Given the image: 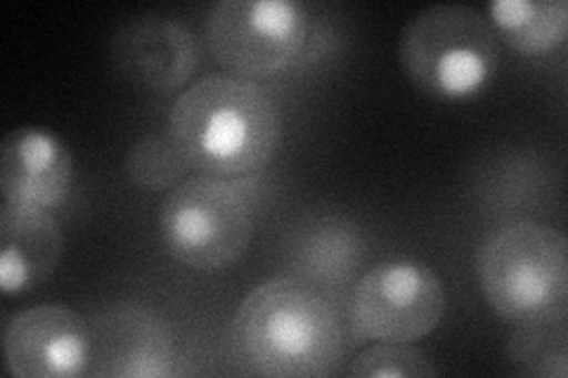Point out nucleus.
<instances>
[{
    "label": "nucleus",
    "instance_id": "nucleus-9",
    "mask_svg": "<svg viewBox=\"0 0 568 378\" xmlns=\"http://www.w3.org/2000/svg\"><path fill=\"white\" fill-rule=\"evenodd\" d=\"M200 55L197 35L164 14L133 17L112 39V58L121 74L156 93L185 85L200 67Z\"/></svg>",
    "mask_w": 568,
    "mask_h": 378
},
{
    "label": "nucleus",
    "instance_id": "nucleus-8",
    "mask_svg": "<svg viewBox=\"0 0 568 378\" xmlns=\"http://www.w3.org/2000/svg\"><path fill=\"white\" fill-rule=\"evenodd\" d=\"M3 357L17 378L81 376L93 357L91 327L67 305H36L8 321Z\"/></svg>",
    "mask_w": 568,
    "mask_h": 378
},
{
    "label": "nucleus",
    "instance_id": "nucleus-10",
    "mask_svg": "<svg viewBox=\"0 0 568 378\" xmlns=\"http://www.w3.org/2000/svg\"><path fill=\"white\" fill-rule=\"evenodd\" d=\"M74 161L58 135L36 125L10 131L0 145V190L8 204L58 206L69 192Z\"/></svg>",
    "mask_w": 568,
    "mask_h": 378
},
{
    "label": "nucleus",
    "instance_id": "nucleus-3",
    "mask_svg": "<svg viewBox=\"0 0 568 378\" xmlns=\"http://www.w3.org/2000/svg\"><path fill=\"white\" fill-rule=\"evenodd\" d=\"M476 275L490 308L514 324L566 319L568 242L538 221H514L478 246Z\"/></svg>",
    "mask_w": 568,
    "mask_h": 378
},
{
    "label": "nucleus",
    "instance_id": "nucleus-15",
    "mask_svg": "<svg viewBox=\"0 0 568 378\" xmlns=\"http://www.w3.org/2000/svg\"><path fill=\"white\" fill-rule=\"evenodd\" d=\"M187 171V161L166 133H150L133 142L126 156V175L142 192H162L175 187Z\"/></svg>",
    "mask_w": 568,
    "mask_h": 378
},
{
    "label": "nucleus",
    "instance_id": "nucleus-2",
    "mask_svg": "<svg viewBox=\"0 0 568 378\" xmlns=\"http://www.w3.org/2000/svg\"><path fill=\"white\" fill-rule=\"evenodd\" d=\"M240 359L261 376L320 378L336 371L344 327L327 296L298 277H273L248 294L233 319Z\"/></svg>",
    "mask_w": 568,
    "mask_h": 378
},
{
    "label": "nucleus",
    "instance_id": "nucleus-14",
    "mask_svg": "<svg viewBox=\"0 0 568 378\" xmlns=\"http://www.w3.org/2000/svg\"><path fill=\"white\" fill-rule=\"evenodd\" d=\"M507 357L514 371L538 378H566L568 374V331L566 319L517 324L509 336Z\"/></svg>",
    "mask_w": 568,
    "mask_h": 378
},
{
    "label": "nucleus",
    "instance_id": "nucleus-5",
    "mask_svg": "<svg viewBox=\"0 0 568 378\" xmlns=\"http://www.w3.org/2000/svg\"><path fill=\"white\" fill-rule=\"evenodd\" d=\"M254 208L235 183L192 175L171 187L159 211L169 254L194 269H221L240 260L254 237Z\"/></svg>",
    "mask_w": 568,
    "mask_h": 378
},
{
    "label": "nucleus",
    "instance_id": "nucleus-16",
    "mask_svg": "<svg viewBox=\"0 0 568 378\" xmlns=\"http://www.w3.org/2000/svg\"><path fill=\"white\" fill-rule=\"evenodd\" d=\"M351 376L358 378H417V376H436L438 369L422 350L407 344H379L353 359L348 367Z\"/></svg>",
    "mask_w": 568,
    "mask_h": 378
},
{
    "label": "nucleus",
    "instance_id": "nucleus-12",
    "mask_svg": "<svg viewBox=\"0 0 568 378\" xmlns=\"http://www.w3.org/2000/svg\"><path fill=\"white\" fill-rule=\"evenodd\" d=\"M93 355L102 376H171L175 374V346L164 324L140 308L112 313L98 324Z\"/></svg>",
    "mask_w": 568,
    "mask_h": 378
},
{
    "label": "nucleus",
    "instance_id": "nucleus-13",
    "mask_svg": "<svg viewBox=\"0 0 568 378\" xmlns=\"http://www.w3.org/2000/svg\"><path fill=\"white\" fill-rule=\"evenodd\" d=\"M488 14L497 39L524 55H545L564 43L568 31L566 0H495Z\"/></svg>",
    "mask_w": 568,
    "mask_h": 378
},
{
    "label": "nucleus",
    "instance_id": "nucleus-4",
    "mask_svg": "<svg viewBox=\"0 0 568 378\" xmlns=\"http://www.w3.org/2000/svg\"><path fill=\"white\" fill-rule=\"evenodd\" d=\"M398 58L422 95L462 102L484 93L500 64V39L478 10L438 3L405 24Z\"/></svg>",
    "mask_w": 568,
    "mask_h": 378
},
{
    "label": "nucleus",
    "instance_id": "nucleus-11",
    "mask_svg": "<svg viewBox=\"0 0 568 378\" xmlns=\"http://www.w3.org/2000/svg\"><path fill=\"white\" fill-rule=\"evenodd\" d=\"M64 237L45 208L3 204L0 211V289L8 296L43 284L60 265Z\"/></svg>",
    "mask_w": 568,
    "mask_h": 378
},
{
    "label": "nucleus",
    "instance_id": "nucleus-1",
    "mask_svg": "<svg viewBox=\"0 0 568 378\" xmlns=\"http://www.w3.org/2000/svg\"><path fill=\"white\" fill-rule=\"evenodd\" d=\"M280 131L275 100L256 81L235 74L197 79L169 114V135L187 166L225 180L271 164Z\"/></svg>",
    "mask_w": 568,
    "mask_h": 378
},
{
    "label": "nucleus",
    "instance_id": "nucleus-7",
    "mask_svg": "<svg viewBox=\"0 0 568 378\" xmlns=\"http://www.w3.org/2000/svg\"><path fill=\"white\" fill-rule=\"evenodd\" d=\"M446 315V286L432 267L384 260L353 286V329L372 340L410 344L432 334Z\"/></svg>",
    "mask_w": 568,
    "mask_h": 378
},
{
    "label": "nucleus",
    "instance_id": "nucleus-6",
    "mask_svg": "<svg viewBox=\"0 0 568 378\" xmlns=\"http://www.w3.org/2000/svg\"><path fill=\"white\" fill-rule=\"evenodd\" d=\"M306 10L292 0H221L206 20L211 55L230 74L265 79L290 69L306 45Z\"/></svg>",
    "mask_w": 568,
    "mask_h": 378
}]
</instances>
